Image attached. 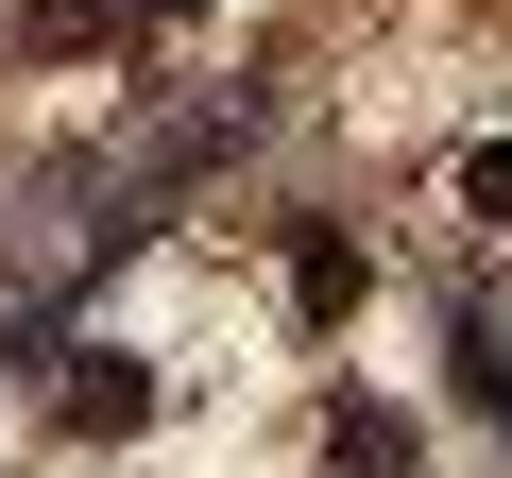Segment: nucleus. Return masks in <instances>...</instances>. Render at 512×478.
Listing matches in <instances>:
<instances>
[{
    "mask_svg": "<svg viewBox=\"0 0 512 478\" xmlns=\"http://www.w3.org/2000/svg\"><path fill=\"white\" fill-rule=\"evenodd\" d=\"M69 410H86V427H137V410H154V376H137V359H86V376H69Z\"/></svg>",
    "mask_w": 512,
    "mask_h": 478,
    "instance_id": "nucleus-1",
    "label": "nucleus"
},
{
    "mask_svg": "<svg viewBox=\"0 0 512 478\" xmlns=\"http://www.w3.org/2000/svg\"><path fill=\"white\" fill-rule=\"evenodd\" d=\"M342 478H410V427L393 410H342Z\"/></svg>",
    "mask_w": 512,
    "mask_h": 478,
    "instance_id": "nucleus-2",
    "label": "nucleus"
},
{
    "mask_svg": "<svg viewBox=\"0 0 512 478\" xmlns=\"http://www.w3.org/2000/svg\"><path fill=\"white\" fill-rule=\"evenodd\" d=\"M461 205H478V222H512V137H495V154H461Z\"/></svg>",
    "mask_w": 512,
    "mask_h": 478,
    "instance_id": "nucleus-3",
    "label": "nucleus"
}]
</instances>
